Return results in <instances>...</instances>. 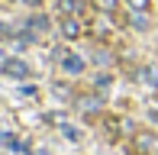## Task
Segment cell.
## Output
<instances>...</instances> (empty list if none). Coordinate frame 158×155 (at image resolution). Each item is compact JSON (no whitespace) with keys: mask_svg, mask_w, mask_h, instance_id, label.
<instances>
[{"mask_svg":"<svg viewBox=\"0 0 158 155\" xmlns=\"http://www.w3.org/2000/svg\"><path fill=\"white\" fill-rule=\"evenodd\" d=\"M132 152L135 155H158V136L155 132H135L132 136Z\"/></svg>","mask_w":158,"mask_h":155,"instance_id":"obj_1","label":"cell"},{"mask_svg":"<svg viewBox=\"0 0 158 155\" xmlns=\"http://www.w3.org/2000/svg\"><path fill=\"white\" fill-rule=\"evenodd\" d=\"M3 74H10V78H29V65H26V61H19V58H6Z\"/></svg>","mask_w":158,"mask_h":155,"instance_id":"obj_2","label":"cell"},{"mask_svg":"<svg viewBox=\"0 0 158 155\" xmlns=\"http://www.w3.org/2000/svg\"><path fill=\"white\" fill-rule=\"evenodd\" d=\"M84 58H77V55H61V71H68V74H81L84 71Z\"/></svg>","mask_w":158,"mask_h":155,"instance_id":"obj_3","label":"cell"},{"mask_svg":"<svg viewBox=\"0 0 158 155\" xmlns=\"http://www.w3.org/2000/svg\"><path fill=\"white\" fill-rule=\"evenodd\" d=\"M61 36L64 39H77V36H81V23H77L74 16H64L61 19Z\"/></svg>","mask_w":158,"mask_h":155,"instance_id":"obj_4","label":"cell"},{"mask_svg":"<svg viewBox=\"0 0 158 155\" xmlns=\"http://www.w3.org/2000/svg\"><path fill=\"white\" fill-rule=\"evenodd\" d=\"M135 78H139V84H158V71H155L152 65H148V68H139Z\"/></svg>","mask_w":158,"mask_h":155,"instance_id":"obj_5","label":"cell"},{"mask_svg":"<svg viewBox=\"0 0 158 155\" xmlns=\"http://www.w3.org/2000/svg\"><path fill=\"white\" fill-rule=\"evenodd\" d=\"M103 126L110 129V136H119V129H123V119H119V116H106Z\"/></svg>","mask_w":158,"mask_h":155,"instance_id":"obj_6","label":"cell"},{"mask_svg":"<svg viewBox=\"0 0 158 155\" xmlns=\"http://www.w3.org/2000/svg\"><path fill=\"white\" fill-rule=\"evenodd\" d=\"M29 29H32V32H48V19H45V16H32V19H29Z\"/></svg>","mask_w":158,"mask_h":155,"instance_id":"obj_7","label":"cell"},{"mask_svg":"<svg viewBox=\"0 0 158 155\" xmlns=\"http://www.w3.org/2000/svg\"><path fill=\"white\" fill-rule=\"evenodd\" d=\"M129 10L132 13H148V6H152V0H126Z\"/></svg>","mask_w":158,"mask_h":155,"instance_id":"obj_8","label":"cell"},{"mask_svg":"<svg viewBox=\"0 0 158 155\" xmlns=\"http://www.w3.org/2000/svg\"><path fill=\"white\" fill-rule=\"evenodd\" d=\"M61 13H81V0H58Z\"/></svg>","mask_w":158,"mask_h":155,"instance_id":"obj_9","label":"cell"},{"mask_svg":"<svg viewBox=\"0 0 158 155\" xmlns=\"http://www.w3.org/2000/svg\"><path fill=\"white\" fill-rule=\"evenodd\" d=\"M94 3H97V10H103V13H113V10L119 6V0H94Z\"/></svg>","mask_w":158,"mask_h":155,"instance_id":"obj_10","label":"cell"},{"mask_svg":"<svg viewBox=\"0 0 158 155\" xmlns=\"http://www.w3.org/2000/svg\"><path fill=\"white\" fill-rule=\"evenodd\" d=\"M19 3H29V6H39V3H45V0H19Z\"/></svg>","mask_w":158,"mask_h":155,"instance_id":"obj_11","label":"cell"},{"mask_svg":"<svg viewBox=\"0 0 158 155\" xmlns=\"http://www.w3.org/2000/svg\"><path fill=\"white\" fill-rule=\"evenodd\" d=\"M3 65H6V55H3V52H0V71H3Z\"/></svg>","mask_w":158,"mask_h":155,"instance_id":"obj_12","label":"cell"}]
</instances>
